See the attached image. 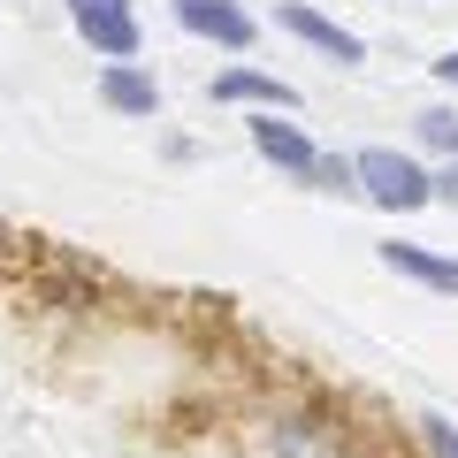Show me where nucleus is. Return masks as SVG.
Returning <instances> with one entry per match:
<instances>
[{
  "instance_id": "obj_12",
  "label": "nucleus",
  "mask_w": 458,
  "mask_h": 458,
  "mask_svg": "<svg viewBox=\"0 0 458 458\" xmlns=\"http://www.w3.org/2000/svg\"><path fill=\"white\" fill-rule=\"evenodd\" d=\"M420 443H428V458H458V420H443V412H420Z\"/></svg>"
},
{
  "instance_id": "obj_3",
  "label": "nucleus",
  "mask_w": 458,
  "mask_h": 458,
  "mask_svg": "<svg viewBox=\"0 0 458 458\" xmlns=\"http://www.w3.org/2000/svg\"><path fill=\"white\" fill-rule=\"evenodd\" d=\"M69 23H77V38L92 54H107V62H138V16H131V0H69Z\"/></svg>"
},
{
  "instance_id": "obj_1",
  "label": "nucleus",
  "mask_w": 458,
  "mask_h": 458,
  "mask_svg": "<svg viewBox=\"0 0 458 458\" xmlns=\"http://www.w3.org/2000/svg\"><path fill=\"white\" fill-rule=\"evenodd\" d=\"M352 191L382 214H420L436 199V176L397 146H367V153H352Z\"/></svg>"
},
{
  "instance_id": "obj_2",
  "label": "nucleus",
  "mask_w": 458,
  "mask_h": 458,
  "mask_svg": "<svg viewBox=\"0 0 458 458\" xmlns=\"http://www.w3.org/2000/svg\"><path fill=\"white\" fill-rule=\"evenodd\" d=\"M267 451H276V458H360V436H352V420H344V412L298 405V412H276Z\"/></svg>"
},
{
  "instance_id": "obj_6",
  "label": "nucleus",
  "mask_w": 458,
  "mask_h": 458,
  "mask_svg": "<svg viewBox=\"0 0 458 458\" xmlns=\"http://www.w3.org/2000/svg\"><path fill=\"white\" fill-rule=\"evenodd\" d=\"M214 99H222V107H260V114H291L298 107L291 84L260 77V69H222V77H214Z\"/></svg>"
},
{
  "instance_id": "obj_10",
  "label": "nucleus",
  "mask_w": 458,
  "mask_h": 458,
  "mask_svg": "<svg viewBox=\"0 0 458 458\" xmlns=\"http://www.w3.org/2000/svg\"><path fill=\"white\" fill-rule=\"evenodd\" d=\"M412 131H420V146H436V153L458 161V114L451 107H420V114H412Z\"/></svg>"
},
{
  "instance_id": "obj_7",
  "label": "nucleus",
  "mask_w": 458,
  "mask_h": 458,
  "mask_svg": "<svg viewBox=\"0 0 458 458\" xmlns=\"http://www.w3.org/2000/svg\"><path fill=\"white\" fill-rule=\"evenodd\" d=\"M252 153L276 161L283 176H306L313 168V138L298 131V123H276V114H252Z\"/></svg>"
},
{
  "instance_id": "obj_8",
  "label": "nucleus",
  "mask_w": 458,
  "mask_h": 458,
  "mask_svg": "<svg viewBox=\"0 0 458 458\" xmlns=\"http://www.w3.org/2000/svg\"><path fill=\"white\" fill-rule=\"evenodd\" d=\"M99 99H107L114 114H161V84H153V69H138V62H107L99 69Z\"/></svg>"
},
{
  "instance_id": "obj_9",
  "label": "nucleus",
  "mask_w": 458,
  "mask_h": 458,
  "mask_svg": "<svg viewBox=\"0 0 458 458\" xmlns=\"http://www.w3.org/2000/svg\"><path fill=\"white\" fill-rule=\"evenodd\" d=\"M382 267H397V276H412V283H428V291L458 298V260H443V252H428V245H382Z\"/></svg>"
},
{
  "instance_id": "obj_13",
  "label": "nucleus",
  "mask_w": 458,
  "mask_h": 458,
  "mask_svg": "<svg viewBox=\"0 0 458 458\" xmlns=\"http://www.w3.org/2000/svg\"><path fill=\"white\" fill-rule=\"evenodd\" d=\"M436 77H443V84H458V47L443 54V62H436Z\"/></svg>"
},
{
  "instance_id": "obj_5",
  "label": "nucleus",
  "mask_w": 458,
  "mask_h": 458,
  "mask_svg": "<svg viewBox=\"0 0 458 458\" xmlns=\"http://www.w3.org/2000/svg\"><path fill=\"white\" fill-rule=\"evenodd\" d=\"M276 23H283L291 38H306L313 54H328V62H344V69H352V62H367V38H360V31H344V23L313 16V8H298V0H283V8H276Z\"/></svg>"
},
{
  "instance_id": "obj_11",
  "label": "nucleus",
  "mask_w": 458,
  "mask_h": 458,
  "mask_svg": "<svg viewBox=\"0 0 458 458\" xmlns=\"http://www.w3.org/2000/svg\"><path fill=\"white\" fill-rule=\"evenodd\" d=\"M306 176H313V191L360 199V191H352V161H344V153H313V168H306Z\"/></svg>"
},
{
  "instance_id": "obj_4",
  "label": "nucleus",
  "mask_w": 458,
  "mask_h": 458,
  "mask_svg": "<svg viewBox=\"0 0 458 458\" xmlns=\"http://www.w3.org/2000/svg\"><path fill=\"white\" fill-rule=\"evenodd\" d=\"M176 8V23L191 38H214L222 54H245L252 38H260V23H252V8H237V0H168Z\"/></svg>"
}]
</instances>
